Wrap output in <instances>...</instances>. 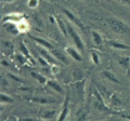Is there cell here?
<instances>
[{"label": "cell", "instance_id": "cell-22", "mask_svg": "<svg viewBox=\"0 0 130 121\" xmlns=\"http://www.w3.org/2000/svg\"><path fill=\"white\" fill-rule=\"evenodd\" d=\"M73 78H74L76 81H80V80H83L84 78V74L83 71H81L79 68H77V69H75L74 71H73Z\"/></svg>", "mask_w": 130, "mask_h": 121}, {"label": "cell", "instance_id": "cell-19", "mask_svg": "<svg viewBox=\"0 0 130 121\" xmlns=\"http://www.w3.org/2000/svg\"><path fill=\"white\" fill-rule=\"evenodd\" d=\"M30 76L32 78H35L39 83H41V84H44V83H47V79L43 77L42 75H40L39 72H36V71H31L30 72Z\"/></svg>", "mask_w": 130, "mask_h": 121}, {"label": "cell", "instance_id": "cell-6", "mask_svg": "<svg viewBox=\"0 0 130 121\" xmlns=\"http://www.w3.org/2000/svg\"><path fill=\"white\" fill-rule=\"evenodd\" d=\"M65 51H66V53L70 55L72 58H74L75 61H77V62H81V61H83V57H81L80 53L76 49H74L73 47H66Z\"/></svg>", "mask_w": 130, "mask_h": 121}, {"label": "cell", "instance_id": "cell-9", "mask_svg": "<svg viewBox=\"0 0 130 121\" xmlns=\"http://www.w3.org/2000/svg\"><path fill=\"white\" fill-rule=\"evenodd\" d=\"M22 15L21 14H16V13H12L9 15H6L3 18V22H10V23H15V22H22Z\"/></svg>", "mask_w": 130, "mask_h": 121}, {"label": "cell", "instance_id": "cell-29", "mask_svg": "<svg viewBox=\"0 0 130 121\" xmlns=\"http://www.w3.org/2000/svg\"><path fill=\"white\" fill-rule=\"evenodd\" d=\"M8 76H9V77H11V79H13V80H15V81H18V82H23L22 79H19L18 77H16V76L12 75V74H8Z\"/></svg>", "mask_w": 130, "mask_h": 121}, {"label": "cell", "instance_id": "cell-17", "mask_svg": "<svg viewBox=\"0 0 130 121\" xmlns=\"http://www.w3.org/2000/svg\"><path fill=\"white\" fill-rule=\"evenodd\" d=\"M91 34H92L93 42L95 43V46H101L102 44V37H101L100 33H98L96 30H91Z\"/></svg>", "mask_w": 130, "mask_h": 121}, {"label": "cell", "instance_id": "cell-23", "mask_svg": "<svg viewBox=\"0 0 130 121\" xmlns=\"http://www.w3.org/2000/svg\"><path fill=\"white\" fill-rule=\"evenodd\" d=\"M0 100H1V103L3 104H10V103H13L14 102V99L12 98V97H10L9 95H7V94H3V93H1L0 94Z\"/></svg>", "mask_w": 130, "mask_h": 121}, {"label": "cell", "instance_id": "cell-12", "mask_svg": "<svg viewBox=\"0 0 130 121\" xmlns=\"http://www.w3.org/2000/svg\"><path fill=\"white\" fill-rule=\"evenodd\" d=\"M47 86H48V87H50L52 90L56 91L58 93H64V91H63L62 87H61L56 81H54V80H48V81H47Z\"/></svg>", "mask_w": 130, "mask_h": 121}, {"label": "cell", "instance_id": "cell-3", "mask_svg": "<svg viewBox=\"0 0 130 121\" xmlns=\"http://www.w3.org/2000/svg\"><path fill=\"white\" fill-rule=\"evenodd\" d=\"M63 13H64L65 15H66V17H68V19H70V21H72L73 23L75 24L76 26H78V27L80 28V29H83V30L85 29V25H84V23L81 22L78 17H76L75 15L73 14L71 11H68V10H66V9H64V10H63Z\"/></svg>", "mask_w": 130, "mask_h": 121}, {"label": "cell", "instance_id": "cell-37", "mask_svg": "<svg viewBox=\"0 0 130 121\" xmlns=\"http://www.w3.org/2000/svg\"><path fill=\"white\" fill-rule=\"evenodd\" d=\"M85 1H89V0H85Z\"/></svg>", "mask_w": 130, "mask_h": 121}, {"label": "cell", "instance_id": "cell-14", "mask_svg": "<svg viewBox=\"0 0 130 121\" xmlns=\"http://www.w3.org/2000/svg\"><path fill=\"white\" fill-rule=\"evenodd\" d=\"M94 95H95V98H96L98 108H99L100 110H107V108H106V106H105V104H104V102H103L102 97H101V94H99V92L95 91Z\"/></svg>", "mask_w": 130, "mask_h": 121}, {"label": "cell", "instance_id": "cell-15", "mask_svg": "<svg viewBox=\"0 0 130 121\" xmlns=\"http://www.w3.org/2000/svg\"><path fill=\"white\" fill-rule=\"evenodd\" d=\"M85 82L86 80H80V81H76L75 82V90L78 93V95H84V89H85Z\"/></svg>", "mask_w": 130, "mask_h": 121}, {"label": "cell", "instance_id": "cell-7", "mask_svg": "<svg viewBox=\"0 0 130 121\" xmlns=\"http://www.w3.org/2000/svg\"><path fill=\"white\" fill-rule=\"evenodd\" d=\"M51 54H52V56H54V57L58 61H60V62L68 64V61L66 58V56H65V53H64V52H62L61 50H59V49L51 50Z\"/></svg>", "mask_w": 130, "mask_h": 121}, {"label": "cell", "instance_id": "cell-33", "mask_svg": "<svg viewBox=\"0 0 130 121\" xmlns=\"http://www.w3.org/2000/svg\"><path fill=\"white\" fill-rule=\"evenodd\" d=\"M86 117H87V114H84L77 121H85V120H86Z\"/></svg>", "mask_w": 130, "mask_h": 121}, {"label": "cell", "instance_id": "cell-32", "mask_svg": "<svg viewBox=\"0 0 130 121\" xmlns=\"http://www.w3.org/2000/svg\"><path fill=\"white\" fill-rule=\"evenodd\" d=\"M52 71H53L54 74H55V72H58L59 71V67L56 65H52Z\"/></svg>", "mask_w": 130, "mask_h": 121}, {"label": "cell", "instance_id": "cell-1", "mask_svg": "<svg viewBox=\"0 0 130 121\" xmlns=\"http://www.w3.org/2000/svg\"><path fill=\"white\" fill-rule=\"evenodd\" d=\"M107 24L114 31H116V33H118V34H126V33H128V30H129L127 25H126L124 22H121L120 19H117L115 17L107 18Z\"/></svg>", "mask_w": 130, "mask_h": 121}, {"label": "cell", "instance_id": "cell-26", "mask_svg": "<svg viewBox=\"0 0 130 121\" xmlns=\"http://www.w3.org/2000/svg\"><path fill=\"white\" fill-rule=\"evenodd\" d=\"M18 27H19V30H20V31H22V33H25V31H27V29H28L27 24L24 22V21L20 22V24L18 25Z\"/></svg>", "mask_w": 130, "mask_h": 121}, {"label": "cell", "instance_id": "cell-16", "mask_svg": "<svg viewBox=\"0 0 130 121\" xmlns=\"http://www.w3.org/2000/svg\"><path fill=\"white\" fill-rule=\"evenodd\" d=\"M6 29H7V31H9V33L13 34V35H18L20 33L19 27L15 25V23H9V24H7V25H6Z\"/></svg>", "mask_w": 130, "mask_h": 121}, {"label": "cell", "instance_id": "cell-21", "mask_svg": "<svg viewBox=\"0 0 130 121\" xmlns=\"http://www.w3.org/2000/svg\"><path fill=\"white\" fill-rule=\"evenodd\" d=\"M103 76L104 77H106L108 80H111V81H113L114 83H119V81H118V79H117L115 76H114L112 72H109V71H107V70H103Z\"/></svg>", "mask_w": 130, "mask_h": 121}, {"label": "cell", "instance_id": "cell-24", "mask_svg": "<svg viewBox=\"0 0 130 121\" xmlns=\"http://www.w3.org/2000/svg\"><path fill=\"white\" fill-rule=\"evenodd\" d=\"M55 110H50V111H44L42 112L41 115H40V117H41L42 119H52L53 117L55 116Z\"/></svg>", "mask_w": 130, "mask_h": 121}, {"label": "cell", "instance_id": "cell-34", "mask_svg": "<svg viewBox=\"0 0 130 121\" xmlns=\"http://www.w3.org/2000/svg\"><path fill=\"white\" fill-rule=\"evenodd\" d=\"M49 18H50V22H51V23H54V22H56V19H54L52 15H50V16H49Z\"/></svg>", "mask_w": 130, "mask_h": 121}, {"label": "cell", "instance_id": "cell-18", "mask_svg": "<svg viewBox=\"0 0 130 121\" xmlns=\"http://www.w3.org/2000/svg\"><path fill=\"white\" fill-rule=\"evenodd\" d=\"M30 102L37 103V104H49V103H53L55 102L54 99H49V98H42V97H31L29 98Z\"/></svg>", "mask_w": 130, "mask_h": 121}, {"label": "cell", "instance_id": "cell-13", "mask_svg": "<svg viewBox=\"0 0 130 121\" xmlns=\"http://www.w3.org/2000/svg\"><path fill=\"white\" fill-rule=\"evenodd\" d=\"M108 44L113 47L114 49H119V50H130V46H127L125 43H121L118 41H108Z\"/></svg>", "mask_w": 130, "mask_h": 121}, {"label": "cell", "instance_id": "cell-4", "mask_svg": "<svg viewBox=\"0 0 130 121\" xmlns=\"http://www.w3.org/2000/svg\"><path fill=\"white\" fill-rule=\"evenodd\" d=\"M68 104H70V96L67 95L66 96V99H65V102H64L63 108H62V110H61V112H60V116H59L58 121H64L65 119L67 118L68 111H70V109H68Z\"/></svg>", "mask_w": 130, "mask_h": 121}, {"label": "cell", "instance_id": "cell-8", "mask_svg": "<svg viewBox=\"0 0 130 121\" xmlns=\"http://www.w3.org/2000/svg\"><path fill=\"white\" fill-rule=\"evenodd\" d=\"M38 51L40 52V54L43 56V58L46 59L49 64H52V65H56V62H55L54 57L49 54L48 52L46 51V49H42V48H40V47H39V48H38Z\"/></svg>", "mask_w": 130, "mask_h": 121}, {"label": "cell", "instance_id": "cell-36", "mask_svg": "<svg viewBox=\"0 0 130 121\" xmlns=\"http://www.w3.org/2000/svg\"><path fill=\"white\" fill-rule=\"evenodd\" d=\"M1 1H3V2H12L13 0H1Z\"/></svg>", "mask_w": 130, "mask_h": 121}, {"label": "cell", "instance_id": "cell-27", "mask_svg": "<svg viewBox=\"0 0 130 121\" xmlns=\"http://www.w3.org/2000/svg\"><path fill=\"white\" fill-rule=\"evenodd\" d=\"M91 59H92L93 64H95V65H98V64L100 63V58H99V56L96 55L95 52H91Z\"/></svg>", "mask_w": 130, "mask_h": 121}, {"label": "cell", "instance_id": "cell-31", "mask_svg": "<svg viewBox=\"0 0 130 121\" xmlns=\"http://www.w3.org/2000/svg\"><path fill=\"white\" fill-rule=\"evenodd\" d=\"M15 58H16V59H18V61H19V62H20V63H24V62H25V61H26L25 58H24V57H23V56H21V55H20V54H18V55H16V56H15Z\"/></svg>", "mask_w": 130, "mask_h": 121}, {"label": "cell", "instance_id": "cell-5", "mask_svg": "<svg viewBox=\"0 0 130 121\" xmlns=\"http://www.w3.org/2000/svg\"><path fill=\"white\" fill-rule=\"evenodd\" d=\"M29 37H30L31 40H34L36 43H39V46L43 47L44 49H48V50H53L54 49L53 46H52L49 41H47V40H44L42 38H38V37H34V36H30V35H29Z\"/></svg>", "mask_w": 130, "mask_h": 121}, {"label": "cell", "instance_id": "cell-2", "mask_svg": "<svg viewBox=\"0 0 130 121\" xmlns=\"http://www.w3.org/2000/svg\"><path fill=\"white\" fill-rule=\"evenodd\" d=\"M67 29H68V35H70L71 38L73 39V41H74L76 48L79 51L84 52L85 51V44L83 42V40H81V38L79 37V35L77 34V31L74 29V27H73L72 25H70V24H67Z\"/></svg>", "mask_w": 130, "mask_h": 121}, {"label": "cell", "instance_id": "cell-20", "mask_svg": "<svg viewBox=\"0 0 130 121\" xmlns=\"http://www.w3.org/2000/svg\"><path fill=\"white\" fill-rule=\"evenodd\" d=\"M118 63L124 67H129L130 66V57L129 56H119L118 57Z\"/></svg>", "mask_w": 130, "mask_h": 121}, {"label": "cell", "instance_id": "cell-28", "mask_svg": "<svg viewBox=\"0 0 130 121\" xmlns=\"http://www.w3.org/2000/svg\"><path fill=\"white\" fill-rule=\"evenodd\" d=\"M38 3H39L38 0H28L27 6L29 7V8H37L38 7Z\"/></svg>", "mask_w": 130, "mask_h": 121}, {"label": "cell", "instance_id": "cell-30", "mask_svg": "<svg viewBox=\"0 0 130 121\" xmlns=\"http://www.w3.org/2000/svg\"><path fill=\"white\" fill-rule=\"evenodd\" d=\"M38 61H39V63H40V64H41V65H42V66H47V65H48V64H49V63L47 62V61H44V59H43L42 57H38Z\"/></svg>", "mask_w": 130, "mask_h": 121}, {"label": "cell", "instance_id": "cell-38", "mask_svg": "<svg viewBox=\"0 0 130 121\" xmlns=\"http://www.w3.org/2000/svg\"><path fill=\"white\" fill-rule=\"evenodd\" d=\"M50 1H53V0H50Z\"/></svg>", "mask_w": 130, "mask_h": 121}, {"label": "cell", "instance_id": "cell-10", "mask_svg": "<svg viewBox=\"0 0 130 121\" xmlns=\"http://www.w3.org/2000/svg\"><path fill=\"white\" fill-rule=\"evenodd\" d=\"M20 49H21V51H22V54L25 56V57L29 61V62H31L32 64H35V61H34V58L31 57V55L29 54V52H28V49L26 48V46H25V43H24L23 41L20 43Z\"/></svg>", "mask_w": 130, "mask_h": 121}, {"label": "cell", "instance_id": "cell-35", "mask_svg": "<svg viewBox=\"0 0 130 121\" xmlns=\"http://www.w3.org/2000/svg\"><path fill=\"white\" fill-rule=\"evenodd\" d=\"M123 2H126V3H128V5L130 6V0H121Z\"/></svg>", "mask_w": 130, "mask_h": 121}, {"label": "cell", "instance_id": "cell-11", "mask_svg": "<svg viewBox=\"0 0 130 121\" xmlns=\"http://www.w3.org/2000/svg\"><path fill=\"white\" fill-rule=\"evenodd\" d=\"M55 19H56V23H58V25H59V28L61 29V31H62V34L65 36V37H68V29H67V25L65 24L62 19H61L59 16H56L55 17Z\"/></svg>", "mask_w": 130, "mask_h": 121}, {"label": "cell", "instance_id": "cell-25", "mask_svg": "<svg viewBox=\"0 0 130 121\" xmlns=\"http://www.w3.org/2000/svg\"><path fill=\"white\" fill-rule=\"evenodd\" d=\"M2 47H5V51H6V53H8V54H9L10 52L13 51V44H12L11 42H9V41L2 42Z\"/></svg>", "mask_w": 130, "mask_h": 121}]
</instances>
